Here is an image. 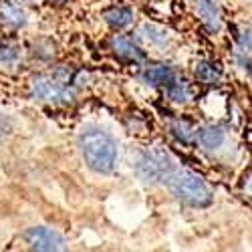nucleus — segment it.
Returning <instances> with one entry per match:
<instances>
[{"label": "nucleus", "mask_w": 252, "mask_h": 252, "mask_svg": "<svg viewBox=\"0 0 252 252\" xmlns=\"http://www.w3.org/2000/svg\"><path fill=\"white\" fill-rule=\"evenodd\" d=\"M79 150L85 163L97 174H111L117 159V143L101 129H87L79 135Z\"/></svg>", "instance_id": "nucleus-1"}, {"label": "nucleus", "mask_w": 252, "mask_h": 252, "mask_svg": "<svg viewBox=\"0 0 252 252\" xmlns=\"http://www.w3.org/2000/svg\"><path fill=\"white\" fill-rule=\"evenodd\" d=\"M165 184L172 190V194L188 206L206 208L210 202H212V192L208 190L204 180L198 178L192 172H188V170L174 172L170 178L165 180Z\"/></svg>", "instance_id": "nucleus-2"}, {"label": "nucleus", "mask_w": 252, "mask_h": 252, "mask_svg": "<svg viewBox=\"0 0 252 252\" xmlns=\"http://www.w3.org/2000/svg\"><path fill=\"white\" fill-rule=\"evenodd\" d=\"M135 170L143 182L158 184V182H165L176 172V163L170 154H165L161 150H150L139 156Z\"/></svg>", "instance_id": "nucleus-3"}, {"label": "nucleus", "mask_w": 252, "mask_h": 252, "mask_svg": "<svg viewBox=\"0 0 252 252\" xmlns=\"http://www.w3.org/2000/svg\"><path fill=\"white\" fill-rule=\"evenodd\" d=\"M32 95L40 101L59 103V101H71L73 91L65 85V79L59 77H36L32 81Z\"/></svg>", "instance_id": "nucleus-4"}, {"label": "nucleus", "mask_w": 252, "mask_h": 252, "mask_svg": "<svg viewBox=\"0 0 252 252\" xmlns=\"http://www.w3.org/2000/svg\"><path fill=\"white\" fill-rule=\"evenodd\" d=\"M25 242L32 250H63L65 248V240H63L55 230L51 228H31L25 232Z\"/></svg>", "instance_id": "nucleus-5"}, {"label": "nucleus", "mask_w": 252, "mask_h": 252, "mask_svg": "<svg viewBox=\"0 0 252 252\" xmlns=\"http://www.w3.org/2000/svg\"><path fill=\"white\" fill-rule=\"evenodd\" d=\"M111 47H113V51H115L121 59H127V61H141V59L145 57V53L133 43L131 38L121 36V34L111 38Z\"/></svg>", "instance_id": "nucleus-6"}, {"label": "nucleus", "mask_w": 252, "mask_h": 252, "mask_svg": "<svg viewBox=\"0 0 252 252\" xmlns=\"http://www.w3.org/2000/svg\"><path fill=\"white\" fill-rule=\"evenodd\" d=\"M141 79L148 83V85H165L167 87L176 79V75H174L172 67H167V65H154V67H148L141 73Z\"/></svg>", "instance_id": "nucleus-7"}, {"label": "nucleus", "mask_w": 252, "mask_h": 252, "mask_svg": "<svg viewBox=\"0 0 252 252\" xmlns=\"http://www.w3.org/2000/svg\"><path fill=\"white\" fill-rule=\"evenodd\" d=\"M105 20L113 29H125L133 23V10L127 6H113L109 10H105Z\"/></svg>", "instance_id": "nucleus-8"}, {"label": "nucleus", "mask_w": 252, "mask_h": 252, "mask_svg": "<svg viewBox=\"0 0 252 252\" xmlns=\"http://www.w3.org/2000/svg\"><path fill=\"white\" fill-rule=\"evenodd\" d=\"M196 137H198L200 145L206 150H216L224 143V131L220 127H216V125H208V127L200 129V133Z\"/></svg>", "instance_id": "nucleus-9"}, {"label": "nucleus", "mask_w": 252, "mask_h": 252, "mask_svg": "<svg viewBox=\"0 0 252 252\" xmlns=\"http://www.w3.org/2000/svg\"><path fill=\"white\" fill-rule=\"evenodd\" d=\"M198 10H200V16L204 18V23H206V27L210 31H218L220 29V10H218V6L212 2V0H200Z\"/></svg>", "instance_id": "nucleus-10"}, {"label": "nucleus", "mask_w": 252, "mask_h": 252, "mask_svg": "<svg viewBox=\"0 0 252 252\" xmlns=\"http://www.w3.org/2000/svg\"><path fill=\"white\" fill-rule=\"evenodd\" d=\"M196 77L200 83H204V85H214V83H218L222 77V69L216 65V63L204 61L196 67Z\"/></svg>", "instance_id": "nucleus-11"}, {"label": "nucleus", "mask_w": 252, "mask_h": 252, "mask_svg": "<svg viewBox=\"0 0 252 252\" xmlns=\"http://www.w3.org/2000/svg\"><path fill=\"white\" fill-rule=\"evenodd\" d=\"M165 95L170 97L172 101H176V103H184V101L190 99L192 91H190V87H188V83H186V81H176V79H174L170 85H167Z\"/></svg>", "instance_id": "nucleus-12"}, {"label": "nucleus", "mask_w": 252, "mask_h": 252, "mask_svg": "<svg viewBox=\"0 0 252 252\" xmlns=\"http://www.w3.org/2000/svg\"><path fill=\"white\" fill-rule=\"evenodd\" d=\"M2 14H4V20L12 27L25 25V12L18 6H14L12 2H8V0H4V4H2Z\"/></svg>", "instance_id": "nucleus-13"}, {"label": "nucleus", "mask_w": 252, "mask_h": 252, "mask_svg": "<svg viewBox=\"0 0 252 252\" xmlns=\"http://www.w3.org/2000/svg\"><path fill=\"white\" fill-rule=\"evenodd\" d=\"M174 133H176L182 141H186V143L194 137V129H192V125L188 123V121H178V123H174Z\"/></svg>", "instance_id": "nucleus-14"}, {"label": "nucleus", "mask_w": 252, "mask_h": 252, "mask_svg": "<svg viewBox=\"0 0 252 252\" xmlns=\"http://www.w3.org/2000/svg\"><path fill=\"white\" fill-rule=\"evenodd\" d=\"M18 59V51L12 45H0V61L2 63H14Z\"/></svg>", "instance_id": "nucleus-15"}, {"label": "nucleus", "mask_w": 252, "mask_h": 252, "mask_svg": "<svg viewBox=\"0 0 252 252\" xmlns=\"http://www.w3.org/2000/svg\"><path fill=\"white\" fill-rule=\"evenodd\" d=\"M240 45H242V49L244 51H252V32H244L242 34V38H240Z\"/></svg>", "instance_id": "nucleus-16"}, {"label": "nucleus", "mask_w": 252, "mask_h": 252, "mask_svg": "<svg viewBox=\"0 0 252 252\" xmlns=\"http://www.w3.org/2000/svg\"><path fill=\"white\" fill-rule=\"evenodd\" d=\"M53 2H65V0H53Z\"/></svg>", "instance_id": "nucleus-17"}]
</instances>
